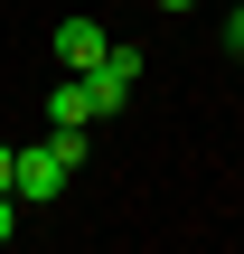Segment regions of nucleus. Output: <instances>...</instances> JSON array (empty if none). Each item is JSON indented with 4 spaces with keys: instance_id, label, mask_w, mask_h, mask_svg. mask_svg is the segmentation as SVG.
I'll use <instances>...</instances> for the list:
<instances>
[{
    "instance_id": "20e7f679",
    "label": "nucleus",
    "mask_w": 244,
    "mask_h": 254,
    "mask_svg": "<svg viewBox=\"0 0 244 254\" xmlns=\"http://www.w3.org/2000/svg\"><path fill=\"white\" fill-rule=\"evenodd\" d=\"M47 123H103V113H94V94H85V75L47 85Z\"/></svg>"
},
{
    "instance_id": "6e6552de",
    "label": "nucleus",
    "mask_w": 244,
    "mask_h": 254,
    "mask_svg": "<svg viewBox=\"0 0 244 254\" xmlns=\"http://www.w3.org/2000/svg\"><path fill=\"white\" fill-rule=\"evenodd\" d=\"M150 9H169V19H188V9H197V0H150Z\"/></svg>"
},
{
    "instance_id": "f257e3e1",
    "label": "nucleus",
    "mask_w": 244,
    "mask_h": 254,
    "mask_svg": "<svg viewBox=\"0 0 244 254\" xmlns=\"http://www.w3.org/2000/svg\"><path fill=\"white\" fill-rule=\"evenodd\" d=\"M132 85H141V47H122V38H113V47L85 66V94H94V113H122V104H132Z\"/></svg>"
},
{
    "instance_id": "39448f33",
    "label": "nucleus",
    "mask_w": 244,
    "mask_h": 254,
    "mask_svg": "<svg viewBox=\"0 0 244 254\" xmlns=\"http://www.w3.org/2000/svg\"><path fill=\"white\" fill-rule=\"evenodd\" d=\"M19 217H28V207H19V189H0V245L19 236Z\"/></svg>"
},
{
    "instance_id": "f03ea898",
    "label": "nucleus",
    "mask_w": 244,
    "mask_h": 254,
    "mask_svg": "<svg viewBox=\"0 0 244 254\" xmlns=\"http://www.w3.org/2000/svg\"><path fill=\"white\" fill-rule=\"evenodd\" d=\"M9 189H19V207H47V198H66V189H75V170L38 141V151H19V179H9Z\"/></svg>"
},
{
    "instance_id": "0eeeda50",
    "label": "nucleus",
    "mask_w": 244,
    "mask_h": 254,
    "mask_svg": "<svg viewBox=\"0 0 244 254\" xmlns=\"http://www.w3.org/2000/svg\"><path fill=\"white\" fill-rule=\"evenodd\" d=\"M9 179H19V151H9V141H0V189H9Z\"/></svg>"
},
{
    "instance_id": "423d86ee",
    "label": "nucleus",
    "mask_w": 244,
    "mask_h": 254,
    "mask_svg": "<svg viewBox=\"0 0 244 254\" xmlns=\"http://www.w3.org/2000/svg\"><path fill=\"white\" fill-rule=\"evenodd\" d=\"M226 47H235V57H244V0H235V19H226Z\"/></svg>"
},
{
    "instance_id": "7ed1b4c3",
    "label": "nucleus",
    "mask_w": 244,
    "mask_h": 254,
    "mask_svg": "<svg viewBox=\"0 0 244 254\" xmlns=\"http://www.w3.org/2000/svg\"><path fill=\"white\" fill-rule=\"evenodd\" d=\"M47 47H56V66H75V75H85L113 38H103V19H56V38H47Z\"/></svg>"
}]
</instances>
